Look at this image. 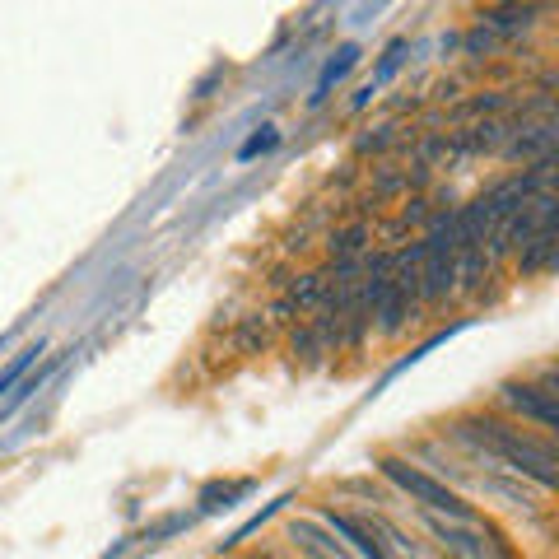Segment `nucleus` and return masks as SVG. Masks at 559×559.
<instances>
[{"label": "nucleus", "mask_w": 559, "mask_h": 559, "mask_svg": "<svg viewBox=\"0 0 559 559\" xmlns=\"http://www.w3.org/2000/svg\"><path fill=\"white\" fill-rule=\"evenodd\" d=\"M452 438L471 448L490 471H508L518 480H532L541 494L555 490V443L527 434L522 424L499 420V415H466L452 424Z\"/></svg>", "instance_id": "f257e3e1"}, {"label": "nucleus", "mask_w": 559, "mask_h": 559, "mask_svg": "<svg viewBox=\"0 0 559 559\" xmlns=\"http://www.w3.org/2000/svg\"><path fill=\"white\" fill-rule=\"evenodd\" d=\"M378 471L392 480V485L406 494V499H415L424 513H438V518H452V522H480L476 508L466 504V499L452 490V485L434 480L429 471H420L415 462H406V457H378Z\"/></svg>", "instance_id": "f03ea898"}, {"label": "nucleus", "mask_w": 559, "mask_h": 559, "mask_svg": "<svg viewBox=\"0 0 559 559\" xmlns=\"http://www.w3.org/2000/svg\"><path fill=\"white\" fill-rule=\"evenodd\" d=\"M420 522L448 559H499V550H504V541L490 527H480V522H452V518H438V513H424V508H420Z\"/></svg>", "instance_id": "7ed1b4c3"}, {"label": "nucleus", "mask_w": 559, "mask_h": 559, "mask_svg": "<svg viewBox=\"0 0 559 559\" xmlns=\"http://www.w3.org/2000/svg\"><path fill=\"white\" fill-rule=\"evenodd\" d=\"M494 401H499L504 410H513L518 420L541 424L546 434H555V429H559V406H555V396L541 392L536 382H504V387L494 392Z\"/></svg>", "instance_id": "20e7f679"}, {"label": "nucleus", "mask_w": 559, "mask_h": 559, "mask_svg": "<svg viewBox=\"0 0 559 559\" xmlns=\"http://www.w3.org/2000/svg\"><path fill=\"white\" fill-rule=\"evenodd\" d=\"M559 145V122H518V131H513V140L504 145V164H536V159H550Z\"/></svg>", "instance_id": "39448f33"}, {"label": "nucleus", "mask_w": 559, "mask_h": 559, "mask_svg": "<svg viewBox=\"0 0 559 559\" xmlns=\"http://www.w3.org/2000/svg\"><path fill=\"white\" fill-rule=\"evenodd\" d=\"M541 14H546V5H490V10H480L476 24L490 28L499 42H513L522 33H532L541 24Z\"/></svg>", "instance_id": "423d86ee"}, {"label": "nucleus", "mask_w": 559, "mask_h": 559, "mask_svg": "<svg viewBox=\"0 0 559 559\" xmlns=\"http://www.w3.org/2000/svg\"><path fill=\"white\" fill-rule=\"evenodd\" d=\"M466 485H476L480 494H494V499H504L508 508H522V513H541V490H532L527 480L508 476V471H485V476H476L471 471V480Z\"/></svg>", "instance_id": "0eeeda50"}, {"label": "nucleus", "mask_w": 559, "mask_h": 559, "mask_svg": "<svg viewBox=\"0 0 559 559\" xmlns=\"http://www.w3.org/2000/svg\"><path fill=\"white\" fill-rule=\"evenodd\" d=\"M322 243H327V261H355L373 247V224H364V219H336L322 233Z\"/></svg>", "instance_id": "6e6552de"}, {"label": "nucleus", "mask_w": 559, "mask_h": 559, "mask_svg": "<svg viewBox=\"0 0 559 559\" xmlns=\"http://www.w3.org/2000/svg\"><path fill=\"white\" fill-rule=\"evenodd\" d=\"M555 257H559V229H541L536 238H527V243L513 252V266H518V275H550L555 271Z\"/></svg>", "instance_id": "1a4fd4ad"}, {"label": "nucleus", "mask_w": 559, "mask_h": 559, "mask_svg": "<svg viewBox=\"0 0 559 559\" xmlns=\"http://www.w3.org/2000/svg\"><path fill=\"white\" fill-rule=\"evenodd\" d=\"M322 522H327V527H331L336 536H345L355 555H364V559H392L387 550H382L378 536H373L369 527H364V522L355 518V513H336V508H322Z\"/></svg>", "instance_id": "9d476101"}, {"label": "nucleus", "mask_w": 559, "mask_h": 559, "mask_svg": "<svg viewBox=\"0 0 559 559\" xmlns=\"http://www.w3.org/2000/svg\"><path fill=\"white\" fill-rule=\"evenodd\" d=\"M369 313H373V331H378V336H401V331L420 317V308H415V303H406L396 289H387L382 299L369 303Z\"/></svg>", "instance_id": "9b49d317"}, {"label": "nucleus", "mask_w": 559, "mask_h": 559, "mask_svg": "<svg viewBox=\"0 0 559 559\" xmlns=\"http://www.w3.org/2000/svg\"><path fill=\"white\" fill-rule=\"evenodd\" d=\"M271 336L275 331L261 313H247L233 322V350H238V355H266V350H271Z\"/></svg>", "instance_id": "f8f14e48"}, {"label": "nucleus", "mask_w": 559, "mask_h": 559, "mask_svg": "<svg viewBox=\"0 0 559 559\" xmlns=\"http://www.w3.org/2000/svg\"><path fill=\"white\" fill-rule=\"evenodd\" d=\"M490 275H494V266H490V257H485V247L457 252V285H452V294H480Z\"/></svg>", "instance_id": "ddd939ff"}, {"label": "nucleus", "mask_w": 559, "mask_h": 559, "mask_svg": "<svg viewBox=\"0 0 559 559\" xmlns=\"http://www.w3.org/2000/svg\"><path fill=\"white\" fill-rule=\"evenodd\" d=\"M285 294L299 303L303 317H313L317 308H327V275H322V271H299V275H294V285H289Z\"/></svg>", "instance_id": "4468645a"}, {"label": "nucleus", "mask_w": 559, "mask_h": 559, "mask_svg": "<svg viewBox=\"0 0 559 559\" xmlns=\"http://www.w3.org/2000/svg\"><path fill=\"white\" fill-rule=\"evenodd\" d=\"M355 61H359V47H350V42H345L341 52H336V56L327 61V70H322V80H317V89L308 94V103H313V108H317V103H327V98H331V84H336V80H345V75L355 70Z\"/></svg>", "instance_id": "2eb2a0df"}, {"label": "nucleus", "mask_w": 559, "mask_h": 559, "mask_svg": "<svg viewBox=\"0 0 559 559\" xmlns=\"http://www.w3.org/2000/svg\"><path fill=\"white\" fill-rule=\"evenodd\" d=\"M289 355L299 359V364H327L322 350H317V336H313V327H308V317L289 327Z\"/></svg>", "instance_id": "dca6fc26"}, {"label": "nucleus", "mask_w": 559, "mask_h": 559, "mask_svg": "<svg viewBox=\"0 0 559 559\" xmlns=\"http://www.w3.org/2000/svg\"><path fill=\"white\" fill-rule=\"evenodd\" d=\"M38 355H42V345H28V350H19V355L10 359V369L0 373V396L10 392L14 382H24V378H28V369H33V359H38Z\"/></svg>", "instance_id": "f3484780"}, {"label": "nucleus", "mask_w": 559, "mask_h": 559, "mask_svg": "<svg viewBox=\"0 0 559 559\" xmlns=\"http://www.w3.org/2000/svg\"><path fill=\"white\" fill-rule=\"evenodd\" d=\"M434 215V196H406V205L396 210V219L406 224V229H424Z\"/></svg>", "instance_id": "a211bd4d"}, {"label": "nucleus", "mask_w": 559, "mask_h": 559, "mask_svg": "<svg viewBox=\"0 0 559 559\" xmlns=\"http://www.w3.org/2000/svg\"><path fill=\"white\" fill-rule=\"evenodd\" d=\"M499 47H504V42L494 38L490 28H480V24L471 28V33H466V42H462V52L471 56V61H485V56H494V52H499Z\"/></svg>", "instance_id": "6ab92c4d"}, {"label": "nucleus", "mask_w": 559, "mask_h": 559, "mask_svg": "<svg viewBox=\"0 0 559 559\" xmlns=\"http://www.w3.org/2000/svg\"><path fill=\"white\" fill-rule=\"evenodd\" d=\"M261 317H266V322H271V331H275V327H294V322H299L303 313H299V303L289 299V294H275L271 308H266Z\"/></svg>", "instance_id": "aec40b11"}, {"label": "nucleus", "mask_w": 559, "mask_h": 559, "mask_svg": "<svg viewBox=\"0 0 559 559\" xmlns=\"http://www.w3.org/2000/svg\"><path fill=\"white\" fill-rule=\"evenodd\" d=\"M359 178H364V168H359V159H350V164H341V173H331V191H350Z\"/></svg>", "instance_id": "412c9836"}, {"label": "nucleus", "mask_w": 559, "mask_h": 559, "mask_svg": "<svg viewBox=\"0 0 559 559\" xmlns=\"http://www.w3.org/2000/svg\"><path fill=\"white\" fill-rule=\"evenodd\" d=\"M275 140H280V136H275V131H266V136H252V140H247V145H243V150H238V159H252V154L271 150Z\"/></svg>", "instance_id": "4be33fe9"}, {"label": "nucleus", "mask_w": 559, "mask_h": 559, "mask_svg": "<svg viewBox=\"0 0 559 559\" xmlns=\"http://www.w3.org/2000/svg\"><path fill=\"white\" fill-rule=\"evenodd\" d=\"M415 559H429V550H420V555H415Z\"/></svg>", "instance_id": "5701e85b"}, {"label": "nucleus", "mask_w": 559, "mask_h": 559, "mask_svg": "<svg viewBox=\"0 0 559 559\" xmlns=\"http://www.w3.org/2000/svg\"><path fill=\"white\" fill-rule=\"evenodd\" d=\"M252 559H275V555H252Z\"/></svg>", "instance_id": "b1692460"}]
</instances>
